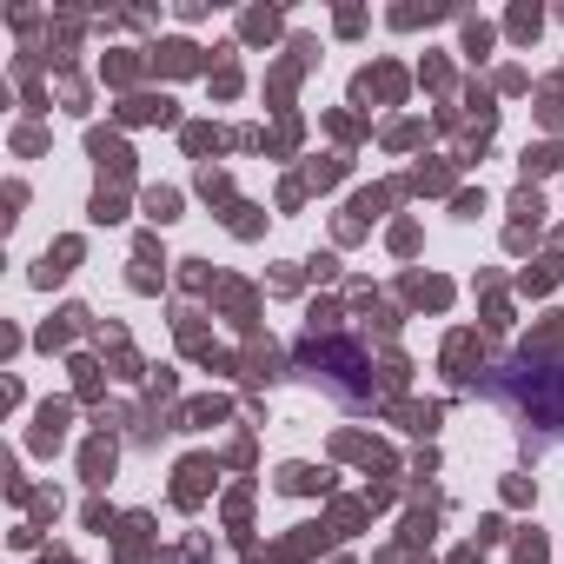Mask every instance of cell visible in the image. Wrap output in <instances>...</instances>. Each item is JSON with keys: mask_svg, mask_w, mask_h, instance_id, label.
I'll use <instances>...</instances> for the list:
<instances>
[{"mask_svg": "<svg viewBox=\"0 0 564 564\" xmlns=\"http://www.w3.org/2000/svg\"><path fill=\"white\" fill-rule=\"evenodd\" d=\"M485 392L505 405V419L524 432L531 452H551L564 445V366H544V359H505Z\"/></svg>", "mask_w": 564, "mask_h": 564, "instance_id": "obj_1", "label": "cell"}]
</instances>
